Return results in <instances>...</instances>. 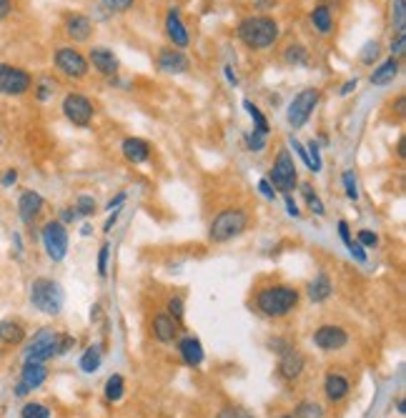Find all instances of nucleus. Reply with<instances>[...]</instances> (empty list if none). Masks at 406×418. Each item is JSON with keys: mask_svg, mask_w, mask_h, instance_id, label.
<instances>
[{"mask_svg": "<svg viewBox=\"0 0 406 418\" xmlns=\"http://www.w3.org/2000/svg\"><path fill=\"white\" fill-rule=\"evenodd\" d=\"M273 3H276V0H253V8H258V11H268V8H273Z\"/></svg>", "mask_w": 406, "mask_h": 418, "instance_id": "5fc2aeb1", "label": "nucleus"}, {"mask_svg": "<svg viewBox=\"0 0 406 418\" xmlns=\"http://www.w3.org/2000/svg\"><path fill=\"white\" fill-rule=\"evenodd\" d=\"M21 418H51V411H48V406H43V403H26L21 411Z\"/></svg>", "mask_w": 406, "mask_h": 418, "instance_id": "473e14b6", "label": "nucleus"}, {"mask_svg": "<svg viewBox=\"0 0 406 418\" xmlns=\"http://www.w3.org/2000/svg\"><path fill=\"white\" fill-rule=\"evenodd\" d=\"M396 76H399V61H396V58H389V61H384L374 73H371V83H374V86H386V83H391Z\"/></svg>", "mask_w": 406, "mask_h": 418, "instance_id": "b1692460", "label": "nucleus"}, {"mask_svg": "<svg viewBox=\"0 0 406 418\" xmlns=\"http://www.w3.org/2000/svg\"><path fill=\"white\" fill-rule=\"evenodd\" d=\"M316 103H319V91H316V88H306V91H301L291 101V106H288V123H291L293 128H301L303 123L311 118Z\"/></svg>", "mask_w": 406, "mask_h": 418, "instance_id": "1a4fd4ad", "label": "nucleus"}, {"mask_svg": "<svg viewBox=\"0 0 406 418\" xmlns=\"http://www.w3.org/2000/svg\"><path fill=\"white\" fill-rule=\"evenodd\" d=\"M123 200H126V193H121L118 198H113V200L108 203V210H118V205L123 203Z\"/></svg>", "mask_w": 406, "mask_h": 418, "instance_id": "13d9d810", "label": "nucleus"}, {"mask_svg": "<svg viewBox=\"0 0 406 418\" xmlns=\"http://www.w3.org/2000/svg\"><path fill=\"white\" fill-rule=\"evenodd\" d=\"M31 303L41 313H46V316H58V313L63 311V303H66L61 283L51 281V278H38V281H33Z\"/></svg>", "mask_w": 406, "mask_h": 418, "instance_id": "7ed1b4c3", "label": "nucleus"}, {"mask_svg": "<svg viewBox=\"0 0 406 418\" xmlns=\"http://www.w3.org/2000/svg\"><path fill=\"white\" fill-rule=\"evenodd\" d=\"M166 33H168V38H171L173 46H178V48L188 46V31H186V26L181 23V18H178V13L176 11H171L168 18H166Z\"/></svg>", "mask_w": 406, "mask_h": 418, "instance_id": "6ab92c4d", "label": "nucleus"}, {"mask_svg": "<svg viewBox=\"0 0 406 418\" xmlns=\"http://www.w3.org/2000/svg\"><path fill=\"white\" fill-rule=\"evenodd\" d=\"M71 220H76V213L71 208H66L63 210V223H71Z\"/></svg>", "mask_w": 406, "mask_h": 418, "instance_id": "052dcab7", "label": "nucleus"}, {"mask_svg": "<svg viewBox=\"0 0 406 418\" xmlns=\"http://www.w3.org/2000/svg\"><path fill=\"white\" fill-rule=\"evenodd\" d=\"M43 248H46L48 258L51 260H63L68 253V230L61 220H51L43 225Z\"/></svg>", "mask_w": 406, "mask_h": 418, "instance_id": "0eeeda50", "label": "nucleus"}, {"mask_svg": "<svg viewBox=\"0 0 406 418\" xmlns=\"http://www.w3.org/2000/svg\"><path fill=\"white\" fill-rule=\"evenodd\" d=\"M243 108H246V111H248V116H251V121L256 123V128H253V131L261 133V136H266V133H268V121H266V118H263V113L258 111V108L253 106L251 101H243Z\"/></svg>", "mask_w": 406, "mask_h": 418, "instance_id": "7c9ffc66", "label": "nucleus"}, {"mask_svg": "<svg viewBox=\"0 0 406 418\" xmlns=\"http://www.w3.org/2000/svg\"><path fill=\"white\" fill-rule=\"evenodd\" d=\"M53 88H56V86H53L51 81H41V83H38V93H36V98H38V101H48V98L53 96Z\"/></svg>", "mask_w": 406, "mask_h": 418, "instance_id": "c03bdc74", "label": "nucleus"}, {"mask_svg": "<svg viewBox=\"0 0 406 418\" xmlns=\"http://www.w3.org/2000/svg\"><path fill=\"white\" fill-rule=\"evenodd\" d=\"M356 243H361L364 248H371V245L379 243V235L371 233V230H359V240H356Z\"/></svg>", "mask_w": 406, "mask_h": 418, "instance_id": "37998d69", "label": "nucleus"}, {"mask_svg": "<svg viewBox=\"0 0 406 418\" xmlns=\"http://www.w3.org/2000/svg\"><path fill=\"white\" fill-rule=\"evenodd\" d=\"M404 48H406V33H396V41L391 43V58L404 56Z\"/></svg>", "mask_w": 406, "mask_h": 418, "instance_id": "79ce46f5", "label": "nucleus"}, {"mask_svg": "<svg viewBox=\"0 0 406 418\" xmlns=\"http://www.w3.org/2000/svg\"><path fill=\"white\" fill-rule=\"evenodd\" d=\"M344 188H346V195H349V200L359 198V188H356L354 170H346V173H344Z\"/></svg>", "mask_w": 406, "mask_h": 418, "instance_id": "4c0bfd02", "label": "nucleus"}, {"mask_svg": "<svg viewBox=\"0 0 406 418\" xmlns=\"http://www.w3.org/2000/svg\"><path fill=\"white\" fill-rule=\"evenodd\" d=\"M33 86V78L28 71L18 66L0 63V96H26Z\"/></svg>", "mask_w": 406, "mask_h": 418, "instance_id": "423d86ee", "label": "nucleus"}, {"mask_svg": "<svg viewBox=\"0 0 406 418\" xmlns=\"http://www.w3.org/2000/svg\"><path fill=\"white\" fill-rule=\"evenodd\" d=\"M379 58V43L371 41L364 46V51H361V63H366V66H374V61Z\"/></svg>", "mask_w": 406, "mask_h": 418, "instance_id": "c9c22d12", "label": "nucleus"}, {"mask_svg": "<svg viewBox=\"0 0 406 418\" xmlns=\"http://www.w3.org/2000/svg\"><path fill=\"white\" fill-rule=\"evenodd\" d=\"M306 156H309V168L314 170V173H319L321 170V153H319V146H316L314 141L306 146Z\"/></svg>", "mask_w": 406, "mask_h": 418, "instance_id": "f704fd0d", "label": "nucleus"}, {"mask_svg": "<svg viewBox=\"0 0 406 418\" xmlns=\"http://www.w3.org/2000/svg\"><path fill=\"white\" fill-rule=\"evenodd\" d=\"M293 416L296 418H324V408L314 401H301L296 406V413H293Z\"/></svg>", "mask_w": 406, "mask_h": 418, "instance_id": "c85d7f7f", "label": "nucleus"}, {"mask_svg": "<svg viewBox=\"0 0 406 418\" xmlns=\"http://www.w3.org/2000/svg\"><path fill=\"white\" fill-rule=\"evenodd\" d=\"M16 180H18V170L16 168H8L6 173L0 175V185H3V188H11V185H16Z\"/></svg>", "mask_w": 406, "mask_h": 418, "instance_id": "de8ad7c7", "label": "nucleus"}, {"mask_svg": "<svg viewBox=\"0 0 406 418\" xmlns=\"http://www.w3.org/2000/svg\"><path fill=\"white\" fill-rule=\"evenodd\" d=\"M98 366H101V351H98L96 346H91L86 353H83L81 368H83L86 373H93V371H98Z\"/></svg>", "mask_w": 406, "mask_h": 418, "instance_id": "2f4dec72", "label": "nucleus"}, {"mask_svg": "<svg viewBox=\"0 0 406 418\" xmlns=\"http://www.w3.org/2000/svg\"><path fill=\"white\" fill-rule=\"evenodd\" d=\"M91 63L98 73H103V76H113L118 71V61L116 56L108 51V48H93L91 51Z\"/></svg>", "mask_w": 406, "mask_h": 418, "instance_id": "dca6fc26", "label": "nucleus"}, {"mask_svg": "<svg viewBox=\"0 0 406 418\" xmlns=\"http://www.w3.org/2000/svg\"><path fill=\"white\" fill-rule=\"evenodd\" d=\"M218 418H253V416L248 411H243V408H223L218 413Z\"/></svg>", "mask_w": 406, "mask_h": 418, "instance_id": "a18cd8bd", "label": "nucleus"}, {"mask_svg": "<svg viewBox=\"0 0 406 418\" xmlns=\"http://www.w3.org/2000/svg\"><path fill=\"white\" fill-rule=\"evenodd\" d=\"M248 225V215L241 208H226L213 218L211 223V240L213 243H226V240L236 238L246 230Z\"/></svg>", "mask_w": 406, "mask_h": 418, "instance_id": "20e7f679", "label": "nucleus"}, {"mask_svg": "<svg viewBox=\"0 0 406 418\" xmlns=\"http://www.w3.org/2000/svg\"><path fill=\"white\" fill-rule=\"evenodd\" d=\"M356 83H359L356 78H354V81H349V83H344V88H341V96H349V93L356 88Z\"/></svg>", "mask_w": 406, "mask_h": 418, "instance_id": "bf43d9fd", "label": "nucleus"}, {"mask_svg": "<svg viewBox=\"0 0 406 418\" xmlns=\"http://www.w3.org/2000/svg\"><path fill=\"white\" fill-rule=\"evenodd\" d=\"M311 23H314V28L321 36H329L331 28H334V16H331V11L326 6H316L311 11Z\"/></svg>", "mask_w": 406, "mask_h": 418, "instance_id": "a878e982", "label": "nucleus"}, {"mask_svg": "<svg viewBox=\"0 0 406 418\" xmlns=\"http://www.w3.org/2000/svg\"><path fill=\"white\" fill-rule=\"evenodd\" d=\"M391 23H394L396 33L406 31V3L404 0H391Z\"/></svg>", "mask_w": 406, "mask_h": 418, "instance_id": "cd10ccee", "label": "nucleus"}, {"mask_svg": "<svg viewBox=\"0 0 406 418\" xmlns=\"http://www.w3.org/2000/svg\"><path fill=\"white\" fill-rule=\"evenodd\" d=\"M238 38L243 46L253 48V51H263V48L273 46L278 38V23L268 16H248L238 23Z\"/></svg>", "mask_w": 406, "mask_h": 418, "instance_id": "f257e3e1", "label": "nucleus"}, {"mask_svg": "<svg viewBox=\"0 0 406 418\" xmlns=\"http://www.w3.org/2000/svg\"><path fill=\"white\" fill-rule=\"evenodd\" d=\"M248 141V148L253 151V153H258V151H263V146H266V136H261V133L253 131L251 136L246 138Z\"/></svg>", "mask_w": 406, "mask_h": 418, "instance_id": "a19ab883", "label": "nucleus"}, {"mask_svg": "<svg viewBox=\"0 0 406 418\" xmlns=\"http://www.w3.org/2000/svg\"><path fill=\"white\" fill-rule=\"evenodd\" d=\"M226 78H228V81L233 83V86H236V83H238V81H236V76H233V71H231V68H226Z\"/></svg>", "mask_w": 406, "mask_h": 418, "instance_id": "680f3d73", "label": "nucleus"}, {"mask_svg": "<svg viewBox=\"0 0 406 418\" xmlns=\"http://www.w3.org/2000/svg\"><path fill=\"white\" fill-rule=\"evenodd\" d=\"M91 31H93V26L86 16H68L66 18V33H68V38H73V41H78V43L88 41V38H91Z\"/></svg>", "mask_w": 406, "mask_h": 418, "instance_id": "a211bd4d", "label": "nucleus"}, {"mask_svg": "<svg viewBox=\"0 0 406 418\" xmlns=\"http://www.w3.org/2000/svg\"><path fill=\"white\" fill-rule=\"evenodd\" d=\"M101 6L108 8L111 13H126L128 8H133V0H101Z\"/></svg>", "mask_w": 406, "mask_h": 418, "instance_id": "e433bc0d", "label": "nucleus"}, {"mask_svg": "<svg viewBox=\"0 0 406 418\" xmlns=\"http://www.w3.org/2000/svg\"><path fill=\"white\" fill-rule=\"evenodd\" d=\"M26 338V331L18 321H3L0 323V341L8 343V346H16Z\"/></svg>", "mask_w": 406, "mask_h": 418, "instance_id": "bb28decb", "label": "nucleus"}, {"mask_svg": "<svg viewBox=\"0 0 406 418\" xmlns=\"http://www.w3.org/2000/svg\"><path fill=\"white\" fill-rule=\"evenodd\" d=\"M331 291H334V286H331L329 275H326V273H319L314 281L309 283V298L314 303H324L326 298L331 296Z\"/></svg>", "mask_w": 406, "mask_h": 418, "instance_id": "4be33fe9", "label": "nucleus"}, {"mask_svg": "<svg viewBox=\"0 0 406 418\" xmlns=\"http://www.w3.org/2000/svg\"><path fill=\"white\" fill-rule=\"evenodd\" d=\"M278 418H296V416H293V413H286V416H278Z\"/></svg>", "mask_w": 406, "mask_h": 418, "instance_id": "0e129e2a", "label": "nucleus"}, {"mask_svg": "<svg viewBox=\"0 0 406 418\" xmlns=\"http://www.w3.org/2000/svg\"><path fill=\"white\" fill-rule=\"evenodd\" d=\"M108 253H111V245L103 243L101 245V253H98V273L106 275V270H108Z\"/></svg>", "mask_w": 406, "mask_h": 418, "instance_id": "ea45409f", "label": "nucleus"}, {"mask_svg": "<svg viewBox=\"0 0 406 418\" xmlns=\"http://www.w3.org/2000/svg\"><path fill=\"white\" fill-rule=\"evenodd\" d=\"M56 68L68 78H83L88 73V61L76 51V48H58Z\"/></svg>", "mask_w": 406, "mask_h": 418, "instance_id": "9b49d317", "label": "nucleus"}, {"mask_svg": "<svg viewBox=\"0 0 406 418\" xmlns=\"http://www.w3.org/2000/svg\"><path fill=\"white\" fill-rule=\"evenodd\" d=\"M286 208H288V213H291V215H298V205L293 203L291 195H286Z\"/></svg>", "mask_w": 406, "mask_h": 418, "instance_id": "4d7b16f0", "label": "nucleus"}, {"mask_svg": "<svg viewBox=\"0 0 406 418\" xmlns=\"http://www.w3.org/2000/svg\"><path fill=\"white\" fill-rule=\"evenodd\" d=\"M158 68L163 73H186L188 71V58L181 51H161Z\"/></svg>", "mask_w": 406, "mask_h": 418, "instance_id": "f3484780", "label": "nucleus"}, {"mask_svg": "<svg viewBox=\"0 0 406 418\" xmlns=\"http://www.w3.org/2000/svg\"><path fill=\"white\" fill-rule=\"evenodd\" d=\"M63 113L66 118L73 123V126H88L93 118V103L88 101L86 96H78V93H71V96L63 98Z\"/></svg>", "mask_w": 406, "mask_h": 418, "instance_id": "9d476101", "label": "nucleus"}, {"mask_svg": "<svg viewBox=\"0 0 406 418\" xmlns=\"http://www.w3.org/2000/svg\"><path fill=\"white\" fill-rule=\"evenodd\" d=\"M258 190H261V193H263V198H268V200H273V198H276V190L271 188V183H268L266 178H263L261 183H258Z\"/></svg>", "mask_w": 406, "mask_h": 418, "instance_id": "3c124183", "label": "nucleus"}, {"mask_svg": "<svg viewBox=\"0 0 406 418\" xmlns=\"http://www.w3.org/2000/svg\"><path fill=\"white\" fill-rule=\"evenodd\" d=\"M58 348H61V333H56L53 328H41L26 346L23 356L28 363H46L48 358L58 356Z\"/></svg>", "mask_w": 406, "mask_h": 418, "instance_id": "39448f33", "label": "nucleus"}, {"mask_svg": "<svg viewBox=\"0 0 406 418\" xmlns=\"http://www.w3.org/2000/svg\"><path fill=\"white\" fill-rule=\"evenodd\" d=\"M43 210V195L36 190H26L18 200V213H21L23 223H33L38 218V213Z\"/></svg>", "mask_w": 406, "mask_h": 418, "instance_id": "4468645a", "label": "nucleus"}, {"mask_svg": "<svg viewBox=\"0 0 406 418\" xmlns=\"http://www.w3.org/2000/svg\"><path fill=\"white\" fill-rule=\"evenodd\" d=\"M339 235H341V240L346 243V248L354 245V238H351V230H349V223H346V220H341L339 223Z\"/></svg>", "mask_w": 406, "mask_h": 418, "instance_id": "09e8293b", "label": "nucleus"}, {"mask_svg": "<svg viewBox=\"0 0 406 418\" xmlns=\"http://www.w3.org/2000/svg\"><path fill=\"white\" fill-rule=\"evenodd\" d=\"M396 408H399V413H406V403L401 401V398H399V401H396Z\"/></svg>", "mask_w": 406, "mask_h": 418, "instance_id": "e2e57ef3", "label": "nucleus"}, {"mask_svg": "<svg viewBox=\"0 0 406 418\" xmlns=\"http://www.w3.org/2000/svg\"><path fill=\"white\" fill-rule=\"evenodd\" d=\"M121 148H123V156L131 160V163H143V160H148V156H151L148 143L141 141V138H126Z\"/></svg>", "mask_w": 406, "mask_h": 418, "instance_id": "aec40b11", "label": "nucleus"}, {"mask_svg": "<svg viewBox=\"0 0 406 418\" xmlns=\"http://www.w3.org/2000/svg\"><path fill=\"white\" fill-rule=\"evenodd\" d=\"M271 183L286 195H291V190L296 188V165H293V158L288 156V151H278L271 168Z\"/></svg>", "mask_w": 406, "mask_h": 418, "instance_id": "6e6552de", "label": "nucleus"}, {"mask_svg": "<svg viewBox=\"0 0 406 418\" xmlns=\"http://www.w3.org/2000/svg\"><path fill=\"white\" fill-rule=\"evenodd\" d=\"M46 378H48L46 363H28L26 361V366H23V373H21V383L16 386V396H26V393L41 388L43 383H46Z\"/></svg>", "mask_w": 406, "mask_h": 418, "instance_id": "f8f14e48", "label": "nucleus"}, {"mask_svg": "<svg viewBox=\"0 0 406 418\" xmlns=\"http://www.w3.org/2000/svg\"><path fill=\"white\" fill-rule=\"evenodd\" d=\"M11 11H13V3H11V0H0V21L11 16Z\"/></svg>", "mask_w": 406, "mask_h": 418, "instance_id": "864d4df0", "label": "nucleus"}, {"mask_svg": "<svg viewBox=\"0 0 406 418\" xmlns=\"http://www.w3.org/2000/svg\"><path fill=\"white\" fill-rule=\"evenodd\" d=\"M298 303V291L291 286H271L263 288L261 293L256 296V306L263 316L268 318H281L288 316V313L296 308Z\"/></svg>", "mask_w": 406, "mask_h": 418, "instance_id": "f03ea898", "label": "nucleus"}, {"mask_svg": "<svg viewBox=\"0 0 406 418\" xmlns=\"http://www.w3.org/2000/svg\"><path fill=\"white\" fill-rule=\"evenodd\" d=\"M123 391H126L123 376H118V373H116V376H111L108 383H106V398H108V401H121Z\"/></svg>", "mask_w": 406, "mask_h": 418, "instance_id": "c756f323", "label": "nucleus"}, {"mask_svg": "<svg viewBox=\"0 0 406 418\" xmlns=\"http://www.w3.org/2000/svg\"><path fill=\"white\" fill-rule=\"evenodd\" d=\"M168 311H171V318H173V321H178V318L183 316V301H181V298H171V301H168Z\"/></svg>", "mask_w": 406, "mask_h": 418, "instance_id": "49530a36", "label": "nucleus"}, {"mask_svg": "<svg viewBox=\"0 0 406 418\" xmlns=\"http://www.w3.org/2000/svg\"><path fill=\"white\" fill-rule=\"evenodd\" d=\"M349 250H351V255H354V258L359 260V263H366V250H364V245L356 243V240H354V245H351Z\"/></svg>", "mask_w": 406, "mask_h": 418, "instance_id": "8fccbe9b", "label": "nucleus"}, {"mask_svg": "<svg viewBox=\"0 0 406 418\" xmlns=\"http://www.w3.org/2000/svg\"><path fill=\"white\" fill-rule=\"evenodd\" d=\"M303 356L296 351V348H288V351L281 353V363H278V371H281L283 378H298L303 371Z\"/></svg>", "mask_w": 406, "mask_h": 418, "instance_id": "2eb2a0df", "label": "nucleus"}, {"mask_svg": "<svg viewBox=\"0 0 406 418\" xmlns=\"http://www.w3.org/2000/svg\"><path fill=\"white\" fill-rule=\"evenodd\" d=\"M324 391H326V396H329V401H341V398H346V393H349V381H346L344 376L331 373L324 381Z\"/></svg>", "mask_w": 406, "mask_h": 418, "instance_id": "393cba45", "label": "nucleus"}, {"mask_svg": "<svg viewBox=\"0 0 406 418\" xmlns=\"http://www.w3.org/2000/svg\"><path fill=\"white\" fill-rule=\"evenodd\" d=\"M153 336L158 338L161 343H171L176 338V321L166 313L153 318Z\"/></svg>", "mask_w": 406, "mask_h": 418, "instance_id": "5701e85b", "label": "nucleus"}, {"mask_svg": "<svg viewBox=\"0 0 406 418\" xmlns=\"http://www.w3.org/2000/svg\"><path fill=\"white\" fill-rule=\"evenodd\" d=\"M118 220V210H111V218L106 220V225H103V230L106 233H111V228H113V223Z\"/></svg>", "mask_w": 406, "mask_h": 418, "instance_id": "6e6d98bb", "label": "nucleus"}, {"mask_svg": "<svg viewBox=\"0 0 406 418\" xmlns=\"http://www.w3.org/2000/svg\"><path fill=\"white\" fill-rule=\"evenodd\" d=\"M178 351H181V358H183L188 366H198V363L203 361V346H201V341L193 336H186L183 341L178 343Z\"/></svg>", "mask_w": 406, "mask_h": 418, "instance_id": "412c9836", "label": "nucleus"}, {"mask_svg": "<svg viewBox=\"0 0 406 418\" xmlns=\"http://www.w3.org/2000/svg\"><path fill=\"white\" fill-rule=\"evenodd\" d=\"M314 343L319 348H324V351H339V348H344L349 343V336L339 326H321L314 333Z\"/></svg>", "mask_w": 406, "mask_h": 418, "instance_id": "ddd939ff", "label": "nucleus"}, {"mask_svg": "<svg viewBox=\"0 0 406 418\" xmlns=\"http://www.w3.org/2000/svg\"><path fill=\"white\" fill-rule=\"evenodd\" d=\"M283 58H286V63H293V66L306 63V48L303 46H288L286 53H283Z\"/></svg>", "mask_w": 406, "mask_h": 418, "instance_id": "72a5a7b5", "label": "nucleus"}, {"mask_svg": "<svg viewBox=\"0 0 406 418\" xmlns=\"http://www.w3.org/2000/svg\"><path fill=\"white\" fill-rule=\"evenodd\" d=\"M306 200H309V208L311 210H314V213L316 215H324V203H321V200H319V195H311V198H306Z\"/></svg>", "mask_w": 406, "mask_h": 418, "instance_id": "603ef678", "label": "nucleus"}, {"mask_svg": "<svg viewBox=\"0 0 406 418\" xmlns=\"http://www.w3.org/2000/svg\"><path fill=\"white\" fill-rule=\"evenodd\" d=\"M78 213L81 215H91V213H96V200L91 198V195H81L78 198Z\"/></svg>", "mask_w": 406, "mask_h": 418, "instance_id": "58836bf2", "label": "nucleus"}]
</instances>
